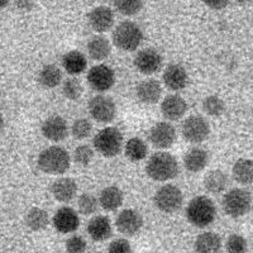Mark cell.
<instances>
[{
    "label": "cell",
    "mask_w": 253,
    "mask_h": 253,
    "mask_svg": "<svg viewBox=\"0 0 253 253\" xmlns=\"http://www.w3.org/2000/svg\"><path fill=\"white\" fill-rule=\"evenodd\" d=\"M89 114L94 121L98 123L108 124L112 123L117 115V105L115 101L110 96L104 94H99L92 96L87 104Z\"/></svg>",
    "instance_id": "obj_9"
},
{
    "label": "cell",
    "mask_w": 253,
    "mask_h": 253,
    "mask_svg": "<svg viewBox=\"0 0 253 253\" xmlns=\"http://www.w3.org/2000/svg\"><path fill=\"white\" fill-rule=\"evenodd\" d=\"M87 243L85 238L81 236L74 234L70 237L65 243V248H66V253H84L86 251Z\"/></svg>",
    "instance_id": "obj_39"
},
{
    "label": "cell",
    "mask_w": 253,
    "mask_h": 253,
    "mask_svg": "<svg viewBox=\"0 0 253 253\" xmlns=\"http://www.w3.org/2000/svg\"><path fill=\"white\" fill-rule=\"evenodd\" d=\"M234 181L241 185L253 184V161L250 158H239L232 167Z\"/></svg>",
    "instance_id": "obj_28"
},
{
    "label": "cell",
    "mask_w": 253,
    "mask_h": 253,
    "mask_svg": "<svg viewBox=\"0 0 253 253\" xmlns=\"http://www.w3.org/2000/svg\"><path fill=\"white\" fill-rule=\"evenodd\" d=\"M115 227L123 236L133 237L141 232L143 216L134 209H123L115 218Z\"/></svg>",
    "instance_id": "obj_13"
},
{
    "label": "cell",
    "mask_w": 253,
    "mask_h": 253,
    "mask_svg": "<svg viewBox=\"0 0 253 253\" xmlns=\"http://www.w3.org/2000/svg\"><path fill=\"white\" fill-rule=\"evenodd\" d=\"M99 205L103 208L105 211H115L123 205L124 203V193L121 187L110 185V186L104 187L100 191V195L98 198Z\"/></svg>",
    "instance_id": "obj_23"
},
{
    "label": "cell",
    "mask_w": 253,
    "mask_h": 253,
    "mask_svg": "<svg viewBox=\"0 0 253 253\" xmlns=\"http://www.w3.org/2000/svg\"><path fill=\"white\" fill-rule=\"evenodd\" d=\"M38 83L44 89H55L62 83V71L56 65H44L38 72Z\"/></svg>",
    "instance_id": "obj_27"
},
{
    "label": "cell",
    "mask_w": 253,
    "mask_h": 253,
    "mask_svg": "<svg viewBox=\"0 0 253 253\" xmlns=\"http://www.w3.org/2000/svg\"><path fill=\"white\" fill-rule=\"evenodd\" d=\"M225 251L228 253H247V239L241 234H230L225 242Z\"/></svg>",
    "instance_id": "obj_37"
},
{
    "label": "cell",
    "mask_w": 253,
    "mask_h": 253,
    "mask_svg": "<svg viewBox=\"0 0 253 253\" xmlns=\"http://www.w3.org/2000/svg\"><path fill=\"white\" fill-rule=\"evenodd\" d=\"M143 31L133 20H123L113 31L112 40L117 48L124 52H134L143 42Z\"/></svg>",
    "instance_id": "obj_4"
},
{
    "label": "cell",
    "mask_w": 253,
    "mask_h": 253,
    "mask_svg": "<svg viewBox=\"0 0 253 253\" xmlns=\"http://www.w3.org/2000/svg\"><path fill=\"white\" fill-rule=\"evenodd\" d=\"M204 4L207 6H209L210 9H214V10H220V9H224L225 6L229 4L230 0H203Z\"/></svg>",
    "instance_id": "obj_42"
},
{
    "label": "cell",
    "mask_w": 253,
    "mask_h": 253,
    "mask_svg": "<svg viewBox=\"0 0 253 253\" xmlns=\"http://www.w3.org/2000/svg\"><path fill=\"white\" fill-rule=\"evenodd\" d=\"M221 208L230 218H241L250 213L252 208V195L248 190L241 187L229 190L221 199Z\"/></svg>",
    "instance_id": "obj_6"
},
{
    "label": "cell",
    "mask_w": 253,
    "mask_h": 253,
    "mask_svg": "<svg viewBox=\"0 0 253 253\" xmlns=\"http://www.w3.org/2000/svg\"><path fill=\"white\" fill-rule=\"evenodd\" d=\"M165 86L171 91H180L187 86L189 75L187 71L180 63H170L167 65L162 75Z\"/></svg>",
    "instance_id": "obj_17"
},
{
    "label": "cell",
    "mask_w": 253,
    "mask_h": 253,
    "mask_svg": "<svg viewBox=\"0 0 253 253\" xmlns=\"http://www.w3.org/2000/svg\"><path fill=\"white\" fill-rule=\"evenodd\" d=\"M99 207L98 198L92 194H81L78 198V210L83 215H91Z\"/></svg>",
    "instance_id": "obj_34"
},
{
    "label": "cell",
    "mask_w": 253,
    "mask_h": 253,
    "mask_svg": "<svg viewBox=\"0 0 253 253\" xmlns=\"http://www.w3.org/2000/svg\"><path fill=\"white\" fill-rule=\"evenodd\" d=\"M150 142L160 151L169 150L176 141V129L170 122H158L151 128Z\"/></svg>",
    "instance_id": "obj_12"
},
{
    "label": "cell",
    "mask_w": 253,
    "mask_h": 253,
    "mask_svg": "<svg viewBox=\"0 0 253 253\" xmlns=\"http://www.w3.org/2000/svg\"><path fill=\"white\" fill-rule=\"evenodd\" d=\"M26 224L33 232L46 229L49 224V215L42 208H32L26 215Z\"/></svg>",
    "instance_id": "obj_30"
},
{
    "label": "cell",
    "mask_w": 253,
    "mask_h": 253,
    "mask_svg": "<svg viewBox=\"0 0 253 253\" xmlns=\"http://www.w3.org/2000/svg\"><path fill=\"white\" fill-rule=\"evenodd\" d=\"M237 3H239V4H243V5H245V4H248V3H251V1H253V0H236Z\"/></svg>",
    "instance_id": "obj_45"
},
{
    "label": "cell",
    "mask_w": 253,
    "mask_h": 253,
    "mask_svg": "<svg viewBox=\"0 0 253 253\" xmlns=\"http://www.w3.org/2000/svg\"><path fill=\"white\" fill-rule=\"evenodd\" d=\"M185 214L191 225L196 228H207L215 220L216 207L213 200L208 196H195L187 204Z\"/></svg>",
    "instance_id": "obj_2"
},
{
    "label": "cell",
    "mask_w": 253,
    "mask_h": 253,
    "mask_svg": "<svg viewBox=\"0 0 253 253\" xmlns=\"http://www.w3.org/2000/svg\"><path fill=\"white\" fill-rule=\"evenodd\" d=\"M228 186V175L221 170H211L205 175L204 187L209 194L218 195Z\"/></svg>",
    "instance_id": "obj_29"
},
{
    "label": "cell",
    "mask_w": 253,
    "mask_h": 253,
    "mask_svg": "<svg viewBox=\"0 0 253 253\" xmlns=\"http://www.w3.org/2000/svg\"><path fill=\"white\" fill-rule=\"evenodd\" d=\"M133 63H134L135 70L143 75H153L162 69L164 60L157 49L148 47V48H143L137 52Z\"/></svg>",
    "instance_id": "obj_11"
},
{
    "label": "cell",
    "mask_w": 253,
    "mask_h": 253,
    "mask_svg": "<svg viewBox=\"0 0 253 253\" xmlns=\"http://www.w3.org/2000/svg\"><path fill=\"white\" fill-rule=\"evenodd\" d=\"M87 20L92 31L96 33H105L114 26L115 15L112 8L107 5H99L90 10Z\"/></svg>",
    "instance_id": "obj_14"
},
{
    "label": "cell",
    "mask_w": 253,
    "mask_h": 253,
    "mask_svg": "<svg viewBox=\"0 0 253 253\" xmlns=\"http://www.w3.org/2000/svg\"><path fill=\"white\" fill-rule=\"evenodd\" d=\"M92 144L103 157L113 158L123 150V134L115 126H105L95 134Z\"/></svg>",
    "instance_id": "obj_5"
},
{
    "label": "cell",
    "mask_w": 253,
    "mask_h": 253,
    "mask_svg": "<svg viewBox=\"0 0 253 253\" xmlns=\"http://www.w3.org/2000/svg\"><path fill=\"white\" fill-rule=\"evenodd\" d=\"M124 153L126 158L132 162H139L148 155V147L147 143L139 137H133L126 142L124 146Z\"/></svg>",
    "instance_id": "obj_31"
},
{
    "label": "cell",
    "mask_w": 253,
    "mask_h": 253,
    "mask_svg": "<svg viewBox=\"0 0 253 253\" xmlns=\"http://www.w3.org/2000/svg\"><path fill=\"white\" fill-rule=\"evenodd\" d=\"M108 253H133V250L128 239L118 238L110 242Z\"/></svg>",
    "instance_id": "obj_40"
},
{
    "label": "cell",
    "mask_w": 253,
    "mask_h": 253,
    "mask_svg": "<svg viewBox=\"0 0 253 253\" xmlns=\"http://www.w3.org/2000/svg\"><path fill=\"white\" fill-rule=\"evenodd\" d=\"M37 165L42 172L48 175H63L70 169L71 157L63 147L49 146L41 151Z\"/></svg>",
    "instance_id": "obj_3"
},
{
    "label": "cell",
    "mask_w": 253,
    "mask_h": 253,
    "mask_svg": "<svg viewBox=\"0 0 253 253\" xmlns=\"http://www.w3.org/2000/svg\"><path fill=\"white\" fill-rule=\"evenodd\" d=\"M14 5L20 12H31L35 8V0H14Z\"/></svg>",
    "instance_id": "obj_41"
},
{
    "label": "cell",
    "mask_w": 253,
    "mask_h": 253,
    "mask_svg": "<svg viewBox=\"0 0 253 253\" xmlns=\"http://www.w3.org/2000/svg\"><path fill=\"white\" fill-rule=\"evenodd\" d=\"M41 132L48 141L61 142L69 135V126L61 115H51L43 121Z\"/></svg>",
    "instance_id": "obj_16"
},
{
    "label": "cell",
    "mask_w": 253,
    "mask_h": 253,
    "mask_svg": "<svg viewBox=\"0 0 253 253\" xmlns=\"http://www.w3.org/2000/svg\"><path fill=\"white\" fill-rule=\"evenodd\" d=\"M92 132V124L89 119L86 118H80L76 119L71 126V134L72 137L78 141L85 139L90 137Z\"/></svg>",
    "instance_id": "obj_36"
},
{
    "label": "cell",
    "mask_w": 253,
    "mask_h": 253,
    "mask_svg": "<svg viewBox=\"0 0 253 253\" xmlns=\"http://www.w3.org/2000/svg\"><path fill=\"white\" fill-rule=\"evenodd\" d=\"M146 173L153 181H170L178 175V162L171 153L166 151H158L148 158Z\"/></svg>",
    "instance_id": "obj_1"
},
{
    "label": "cell",
    "mask_w": 253,
    "mask_h": 253,
    "mask_svg": "<svg viewBox=\"0 0 253 253\" xmlns=\"http://www.w3.org/2000/svg\"><path fill=\"white\" fill-rule=\"evenodd\" d=\"M87 84L92 90L105 92L112 89L115 84V72L108 65H95L89 70L86 76Z\"/></svg>",
    "instance_id": "obj_10"
},
{
    "label": "cell",
    "mask_w": 253,
    "mask_h": 253,
    "mask_svg": "<svg viewBox=\"0 0 253 253\" xmlns=\"http://www.w3.org/2000/svg\"><path fill=\"white\" fill-rule=\"evenodd\" d=\"M0 98H1V91H0Z\"/></svg>",
    "instance_id": "obj_47"
},
{
    "label": "cell",
    "mask_w": 253,
    "mask_h": 253,
    "mask_svg": "<svg viewBox=\"0 0 253 253\" xmlns=\"http://www.w3.org/2000/svg\"><path fill=\"white\" fill-rule=\"evenodd\" d=\"M153 203L155 207L162 213H175L184 204V194L181 189L176 185L165 184L156 190Z\"/></svg>",
    "instance_id": "obj_7"
},
{
    "label": "cell",
    "mask_w": 253,
    "mask_h": 253,
    "mask_svg": "<svg viewBox=\"0 0 253 253\" xmlns=\"http://www.w3.org/2000/svg\"><path fill=\"white\" fill-rule=\"evenodd\" d=\"M203 110L209 117H220L225 112V103L218 95H209L203 100Z\"/></svg>",
    "instance_id": "obj_32"
},
{
    "label": "cell",
    "mask_w": 253,
    "mask_h": 253,
    "mask_svg": "<svg viewBox=\"0 0 253 253\" xmlns=\"http://www.w3.org/2000/svg\"><path fill=\"white\" fill-rule=\"evenodd\" d=\"M135 95L141 103L153 105L160 101L162 96V85L156 79H146L135 87Z\"/></svg>",
    "instance_id": "obj_19"
},
{
    "label": "cell",
    "mask_w": 253,
    "mask_h": 253,
    "mask_svg": "<svg viewBox=\"0 0 253 253\" xmlns=\"http://www.w3.org/2000/svg\"><path fill=\"white\" fill-rule=\"evenodd\" d=\"M52 196L60 203H70L76 198L78 194V184L71 177H60L52 182Z\"/></svg>",
    "instance_id": "obj_20"
},
{
    "label": "cell",
    "mask_w": 253,
    "mask_h": 253,
    "mask_svg": "<svg viewBox=\"0 0 253 253\" xmlns=\"http://www.w3.org/2000/svg\"><path fill=\"white\" fill-rule=\"evenodd\" d=\"M114 6L121 14L133 17L143 8V0H114Z\"/></svg>",
    "instance_id": "obj_33"
},
{
    "label": "cell",
    "mask_w": 253,
    "mask_h": 253,
    "mask_svg": "<svg viewBox=\"0 0 253 253\" xmlns=\"http://www.w3.org/2000/svg\"><path fill=\"white\" fill-rule=\"evenodd\" d=\"M62 66L69 75L76 76L83 74L87 67L86 56L80 51H69L62 57Z\"/></svg>",
    "instance_id": "obj_26"
},
{
    "label": "cell",
    "mask_w": 253,
    "mask_h": 253,
    "mask_svg": "<svg viewBox=\"0 0 253 253\" xmlns=\"http://www.w3.org/2000/svg\"><path fill=\"white\" fill-rule=\"evenodd\" d=\"M52 224L58 233L69 234L75 232L80 225V218H79L76 210L70 207L58 208L57 211L52 218Z\"/></svg>",
    "instance_id": "obj_15"
},
{
    "label": "cell",
    "mask_w": 253,
    "mask_h": 253,
    "mask_svg": "<svg viewBox=\"0 0 253 253\" xmlns=\"http://www.w3.org/2000/svg\"><path fill=\"white\" fill-rule=\"evenodd\" d=\"M99 1H103V3H105V1H109V0H99Z\"/></svg>",
    "instance_id": "obj_46"
},
{
    "label": "cell",
    "mask_w": 253,
    "mask_h": 253,
    "mask_svg": "<svg viewBox=\"0 0 253 253\" xmlns=\"http://www.w3.org/2000/svg\"><path fill=\"white\" fill-rule=\"evenodd\" d=\"M221 246L223 245L219 234L214 232H204L196 237L194 250L195 253H220Z\"/></svg>",
    "instance_id": "obj_25"
},
{
    "label": "cell",
    "mask_w": 253,
    "mask_h": 253,
    "mask_svg": "<svg viewBox=\"0 0 253 253\" xmlns=\"http://www.w3.org/2000/svg\"><path fill=\"white\" fill-rule=\"evenodd\" d=\"M72 158H74V161L78 165L87 166L92 161V158H94V150H92V147H90L89 144H80L74 151Z\"/></svg>",
    "instance_id": "obj_38"
},
{
    "label": "cell",
    "mask_w": 253,
    "mask_h": 253,
    "mask_svg": "<svg viewBox=\"0 0 253 253\" xmlns=\"http://www.w3.org/2000/svg\"><path fill=\"white\" fill-rule=\"evenodd\" d=\"M181 135L189 143H203L210 135L209 122L203 115H189L181 124Z\"/></svg>",
    "instance_id": "obj_8"
},
{
    "label": "cell",
    "mask_w": 253,
    "mask_h": 253,
    "mask_svg": "<svg viewBox=\"0 0 253 253\" xmlns=\"http://www.w3.org/2000/svg\"><path fill=\"white\" fill-rule=\"evenodd\" d=\"M87 55L94 61L107 60L112 53V43L104 36H94L87 42Z\"/></svg>",
    "instance_id": "obj_24"
},
{
    "label": "cell",
    "mask_w": 253,
    "mask_h": 253,
    "mask_svg": "<svg viewBox=\"0 0 253 253\" xmlns=\"http://www.w3.org/2000/svg\"><path fill=\"white\" fill-rule=\"evenodd\" d=\"M187 104L182 96L177 94L167 95L161 103V114L166 121L176 122L186 114Z\"/></svg>",
    "instance_id": "obj_18"
},
{
    "label": "cell",
    "mask_w": 253,
    "mask_h": 253,
    "mask_svg": "<svg viewBox=\"0 0 253 253\" xmlns=\"http://www.w3.org/2000/svg\"><path fill=\"white\" fill-rule=\"evenodd\" d=\"M83 85L76 78H69L62 83V94L69 100H78L83 95Z\"/></svg>",
    "instance_id": "obj_35"
},
{
    "label": "cell",
    "mask_w": 253,
    "mask_h": 253,
    "mask_svg": "<svg viewBox=\"0 0 253 253\" xmlns=\"http://www.w3.org/2000/svg\"><path fill=\"white\" fill-rule=\"evenodd\" d=\"M4 126H5V119H4V115L0 113V133L3 132Z\"/></svg>",
    "instance_id": "obj_44"
},
{
    "label": "cell",
    "mask_w": 253,
    "mask_h": 253,
    "mask_svg": "<svg viewBox=\"0 0 253 253\" xmlns=\"http://www.w3.org/2000/svg\"><path fill=\"white\" fill-rule=\"evenodd\" d=\"M86 232L92 241L103 242L110 238L113 234L112 221L105 215H96L89 220L86 225Z\"/></svg>",
    "instance_id": "obj_21"
},
{
    "label": "cell",
    "mask_w": 253,
    "mask_h": 253,
    "mask_svg": "<svg viewBox=\"0 0 253 253\" xmlns=\"http://www.w3.org/2000/svg\"><path fill=\"white\" fill-rule=\"evenodd\" d=\"M10 1L12 0H0V10H3V9H5L6 6L10 4Z\"/></svg>",
    "instance_id": "obj_43"
},
{
    "label": "cell",
    "mask_w": 253,
    "mask_h": 253,
    "mask_svg": "<svg viewBox=\"0 0 253 253\" xmlns=\"http://www.w3.org/2000/svg\"><path fill=\"white\" fill-rule=\"evenodd\" d=\"M184 167L189 172L198 173L203 171L209 164V153L202 147H193L184 155Z\"/></svg>",
    "instance_id": "obj_22"
}]
</instances>
